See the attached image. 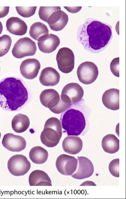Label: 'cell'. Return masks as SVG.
Returning a JSON list of instances; mask_svg holds the SVG:
<instances>
[{"instance_id":"cell-11","label":"cell","mask_w":126,"mask_h":199,"mask_svg":"<svg viewBox=\"0 0 126 199\" xmlns=\"http://www.w3.org/2000/svg\"><path fill=\"white\" fill-rule=\"evenodd\" d=\"M2 143L5 148L12 152L21 151L26 146V140L23 137L10 133L4 136Z\"/></svg>"},{"instance_id":"cell-2","label":"cell","mask_w":126,"mask_h":199,"mask_svg":"<svg viewBox=\"0 0 126 199\" xmlns=\"http://www.w3.org/2000/svg\"><path fill=\"white\" fill-rule=\"evenodd\" d=\"M28 99V90L20 79L8 77L0 82V106L3 109L17 110L26 103Z\"/></svg>"},{"instance_id":"cell-24","label":"cell","mask_w":126,"mask_h":199,"mask_svg":"<svg viewBox=\"0 0 126 199\" xmlns=\"http://www.w3.org/2000/svg\"><path fill=\"white\" fill-rule=\"evenodd\" d=\"M48 156L47 151L39 146L32 148L29 153V157L32 162L36 164H41L47 160Z\"/></svg>"},{"instance_id":"cell-18","label":"cell","mask_w":126,"mask_h":199,"mask_svg":"<svg viewBox=\"0 0 126 199\" xmlns=\"http://www.w3.org/2000/svg\"><path fill=\"white\" fill-rule=\"evenodd\" d=\"M60 79L58 71L51 67H47L41 71L39 80L41 84L45 86H53L57 84Z\"/></svg>"},{"instance_id":"cell-27","label":"cell","mask_w":126,"mask_h":199,"mask_svg":"<svg viewBox=\"0 0 126 199\" xmlns=\"http://www.w3.org/2000/svg\"><path fill=\"white\" fill-rule=\"evenodd\" d=\"M60 6L58 7H40L38 15L41 19L46 22L49 16L54 12L61 10Z\"/></svg>"},{"instance_id":"cell-1","label":"cell","mask_w":126,"mask_h":199,"mask_svg":"<svg viewBox=\"0 0 126 199\" xmlns=\"http://www.w3.org/2000/svg\"><path fill=\"white\" fill-rule=\"evenodd\" d=\"M112 38V27L96 19L88 18L78 28L77 38L86 50L99 53L109 44Z\"/></svg>"},{"instance_id":"cell-17","label":"cell","mask_w":126,"mask_h":199,"mask_svg":"<svg viewBox=\"0 0 126 199\" xmlns=\"http://www.w3.org/2000/svg\"><path fill=\"white\" fill-rule=\"evenodd\" d=\"M60 43V40L56 35L50 34L40 39L38 42V47L41 52L51 53L57 48Z\"/></svg>"},{"instance_id":"cell-30","label":"cell","mask_w":126,"mask_h":199,"mask_svg":"<svg viewBox=\"0 0 126 199\" xmlns=\"http://www.w3.org/2000/svg\"><path fill=\"white\" fill-rule=\"evenodd\" d=\"M119 58L114 59L110 63L111 70L113 74L116 76L119 77Z\"/></svg>"},{"instance_id":"cell-7","label":"cell","mask_w":126,"mask_h":199,"mask_svg":"<svg viewBox=\"0 0 126 199\" xmlns=\"http://www.w3.org/2000/svg\"><path fill=\"white\" fill-rule=\"evenodd\" d=\"M82 87L77 83L66 85L62 89L60 97L65 103L71 106L79 102L84 95Z\"/></svg>"},{"instance_id":"cell-28","label":"cell","mask_w":126,"mask_h":199,"mask_svg":"<svg viewBox=\"0 0 126 199\" xmlns=\"http://www.w3.org/2000/svg\"><path fill=\"white\" fill-rule=\"evenodd\" d=\"M18 13L24 18H28L33 15L35 13L36 6L15 7Z\"/></svg>"},{"instance_id":"cell-10","label":"cell","mask_w":126,"mask_h":199,"mask_svg":"<svg viewBox=\"0 0 126 199\" xmlns=\"http://www.w3.org/2000/svg\"><path fill=\"white\" fill-rule=\"evenodd\" d=\"M55 164L58 171L61 174L71 175L76 170L78 160L73 156L62 154L57 158Z\"/></svg>"},{"instance_id":"cell-15","label":"cell","mask_w":126,"mask_h":199,"mask_svg":"<svg viewBox=\"0 0 126 199\" xmlns=\"http://www.w3.org/2000/svg\"><path fill=\"white\" fill-rule=\"evenodd\" d=\"M60 96L55 89H47L43 90L40 95L41 104L50 110L55 108L59 103Z\"/></svg>"},{"instance_id":"cell-9","label":"cell","mask_w":126,"mask_h":199,"mask_svg":"<svg viewBox=\"0 0 126 199\" xmlns=\"http://www.w3.org/2000/svg\"><path fill=\"white\" fill-rule=\"evenodd\" d=\"M56 60L59 69L64 73H69L74 68V55L72 50L68 48L63 47L59 50Z\"/></svg>"},{"instance_id":"cell-8","label":"cell","mask_w":126,"mask_h":199,"mask_svg":"<svg viewBox=\"0 0 126 199\" xmlns=\"http://www.w3.org/2000/svg\"><path fill=\"white\" fill-rule=\"evenodd\" d=\"M77 75L79 81L85 84H90L97 79L98 75L97 66L93 62L86 61L78 66Z\"/></svg>"},{"instance_id":"cell-12","label":"cell","mask_w":126,"mask_h":199,"mask_svg":"<svg viewBox=\"0 0 126 199\" xmlns=\"http://www.w3.org/2000/svg\"><path fill=\"white\" fill-rule=\"evenodd\" d=\"M77 160V168L71 176L78 180L91 177L94 171V166L91 161L88 158L83 156L78 157Z\"/></svg>"},{"instance_id":"cell-4","label":"cell","mask_w":126,"mask_h":199,"mask_svg":"<svg viewBox=\"0 0 126 199\" xmlns=\"http://www.w3.org/2000/svg\"><path fill=\"white\" fill-rule=\"evenodd\" d=\"M62 133V125L57 118L52 117L46 121L40 138L42 143L49 147H53L59 143Z\"/></svg>"},{"instance_id":"cell-33","label":"cell","mask_w":126,"mask_h":199,"mask_svg":"<svg viewBox=\"0 0 126 199\" xmlns=\"http://www.w3.org/2000/svg\"><path fill=\"white\" fill-rule=\"evenodd\" d=\"M80 186H96V185L92 181H86L81 184Z\"/></svg>"},{"instance_id":"cell-29","label":"cell","mask_w":126,"mask_h":199,"mask_svg":"<svg viewBox=\"0 0 126 199\" xmlns=\"http://www.w3.org/2000/svg\"><path fill=\"white\" fill-rule=\"evenodd\" d=\"M119 159L116 158L112 160L109 165V170L110 172L113 176L119 177Z\"/></svg>"},{"instance_id":"cell-21","label":"cell","mask_w":126,"mask_h":199,"mask_svg":"<svg viewBox=\"0 0 126 199\" xmlns=\"http://www.w3.org/2000/svg\"><path fill=\"white\" fill-rule=\"evenodd\" d=\"M28 181L30 186H51V182L48 174L41 170H35L30 174Z\"/></svg>"},{"instance_id":"cell-31","label":"cell","mask_w":126,"mask_h":199,"mask_svg":"<svg viewBox=\"0 0 126 199\" xmlns=\"http://www.w3.org/2000/svg\"><path fill=\"white\" fill-rule=\"evenodd\" d=\"M9 9V6L0 7V18H3L7 15Z\"/></svg>"},{"instance_id":"cell-32","label":"cell","mask_w":126,"mask_h":199,"mask_svg":"<svg viewBox=\"0 0 126 199\" xmlns=\"http://www.w3.org/2000/svg\"><path fill=\"white\" fill-rule=\"evenodd\" d=\"M68 11L71 13H77L80 11L82 8V7H66L64 6Z\"/></svg>"},{"instance_id":"cell-26","label":"cell","mask_w":126,"mask_h":199,"mask_svg":"<svg viewBox=\"0 0 126 199\" xmlns=\"http://www.w3.org/2000/svg\"><path fill=\"white\" fill-rule=\"evenodd\" d=\"M12 42V39L8 35H4L0 37V57L4 56L8 52Z\"/></svg>"},{"instance_id":"cell-34","label":"cell","mask_w":126,"mask_h":199,"mask_svg":"<svg viewBox=\"0 0 126 199\" xmlns=\"http://www.w3.org/2000/svg\"><path fill=\"white\" fill-rule=\"evenodd\" d=\"M3 30V26L1 22L0 21V34L2 33Z\"/></svg>"},{"instance_id":"cell-6","label":"cell","mask_w":126,"mask_h":199,"mask_svg":"<svg viewBox=\"0 0 126 199\" xmlns=\"http://www.w3.org/2000/svg\"><path fill=\"white\" fill-rule=\"evenodd\" d=\"M35 43L30 38L25 37L19 39L12 50L13 56L18 59L34 55L36 51Z\"/></svg>"},{"instance_id":"cell-20","label":"cell","mask_w":126,"mask_h":199,"mask_svg":"<svg viewBox=\"0 0 126 199\" xmlns=\"http://www.w3.org/2000/svg\"><path fill=\"white\" fill-rule=\"evenodd\" d=\"M6 27L10 33L17 35H25L27 30V26L25 22L17 17L9 18L6 21Z\"/></svg>"},{"instance_id":"cell-36","label":"cell","mask_w":126,"mask_h":199,"mask_svg":"<svg viewBox=\"0 0 126 199\" xmlns=\"http://www.w3.org/2000/svg\"></svg>"},{"instance_id":"cell-14","label":"cell","mask_w":126,"mask_h":199,"mask_svg":"<svg viewBox=\"0 0 126 199\" xmlns=\"http://www.w3.org/2000/svg\"><path fill=\"white\" fill-rule=\"evenodd\" d=\"M68 21L67 14L63 11L58 10L53 12L49 16L47 22L51 29L58 31L64 29Z\"/></svg>"},{"instance_id":"cell-13","label":"cell","mask_w":126,"mask_h":199,"mask_svg":"<svg viewBox=\"0 0 126 199\" xmlns=\"http://www.w3.org/2000/svg\"><path fill=\"white\" fill-rule=\"evenodd\" d=\"M40 67V63L37 59H27L23 61L20 65V73L25 78L32 79L37 76Z\"/></svg>"},{"instance_id":"cell-3","label":"cell","mask_w":126,"mask_h":199,"mask_svg":"<svg viewBox=\"0 0 126 199\" xmlns=\"http://www.w3.org/2000/svg\"><path fill=\"white\" fill-rule=\"evenodd\" d=\"M60 119L62 128L68 136L79 135L85 127L84 116L78 110L73 108L68 110L61 115Z\"/></svg>"},{"instance_id":"cell-16","label":"cell","mask_w":126,"mask_h":199,"mask_svg":"<svg viewBox=\"0 0 126 199\" xmlns=\"http://www.w3.org/2000/svg\"><path fill=\"white\" fill-rule=\"evenodd\" d=\"M119 90L111 88L106 90L102 98L104 105L107 108L113 110L119 109Z\"/></svg>"},{"instance_id":"cell-22","label":"cell","mask_w":126,"mask_h":199,"mask_svg":"<svg viewBox=\"0 0 126 199\" xmlns=\"http://www.w3.org/2000/svg\"><path fill=\"white\" fill-rule=\"evenodd\" d=\"M101 144L104 151L110 154L116 153L119 149V140L113 134H108L104 137Z\"/></svg>"},{"instance_id":"cell-23","label":"cell","mask_w":126,"mask_h":199,"mask_svg":"<svg viewBox=\"0 0 126 199\" xmlns=\"http://www.w3.org/2000/svg\"><path fill=\"white\" fill-rule=\"evenodd\" d=\"M29 119L26 115L19 113L15 116L12 121L13 130L17 133H22L25 131L30 125Z\"/></svg>"},{"instance_id":"cell-5","label":"cell","mask_w":126,"mask_h":199,"mask_svg":"<svg viewBox=\"0 0 126 199\" xmlns=\"http://www.w3.org/2000/svg\"><path fill=\"white\" fill-rule=\"evenodd\" d=\"M8 170L12 175L16 176L26 174L31 167V164L27 157L22 154H16L11 157L7 163Z\"/></svg>"},{"instance_id":"cell-25","label":"cell","mask_w":126,"mask_h":199,"mask_svg":"<svg viewBox=\"0 0 126 199\" xmlns=\"http://www.w3.org/2000/svg\"><path fill=\"white\" fill-rule=\"evenodd\" d=\"M48 33L49 30L46 25L40 22H36L32 24L29 32L30 36L38 41L48 35Z\"/></svg>"},{"instance_id":"cell-19","label":"cell","mask_w":126,"mask_h":199,"mask_svg":"<svg viewBox=\"0 0 126 199\" xmlns=\"http://www.w3.org/2000/svg\"><path fill=\"white\" fill-rule=\"evenodd\" d=\"M62 147L66 153L71 154H77L82 149V141L78 137L68 136L63 141Z\"/></svg>"},{"instance_id":"cell-35","label":"cell","mask_w":126,"mask_h":199,"mask_svg":"<svg viewBox=\"0 0 126 199\" xmlns=\"http://www.w3.org/2000/svg\"><path fill=\"white\" fill-rule=\"evenodd\" d=\"M1 133L0 132V138H1Z\"/></svg>"}]
</instances>
